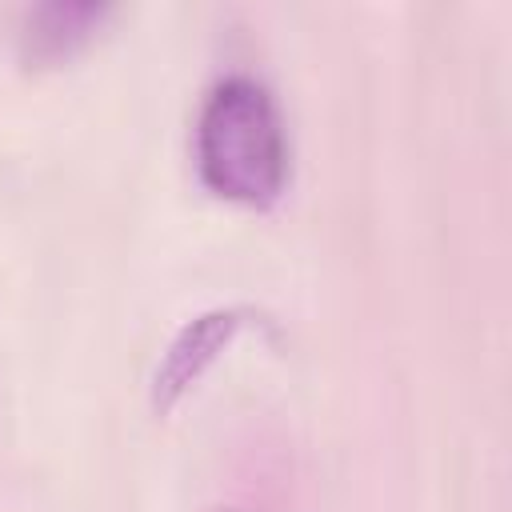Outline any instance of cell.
Returning <instances> with one entry per match:
<instances>
[{"instance_id":"7a4b0ae2","label":"cell","mask_w":512,"mask_h":512,"mask_svg":"<svg viewBox=\"0 0 512 512\" xmlns=\"http://www.w3.org/2000/svg\"><path fill=\"white\" fill-rule=\"evenodd\" d=\"M248 320H252L248 308H208L196 320H188L172 336L164 360L156 364V376H152V408L156 412H172L188 396V388H196V380L220 360V352L232 348V340L240 336V328Z\"/></svg>"},{"instance_id":"3957f363","label":"cell","mask_w":512,"mask_h":512,"mask_svg":"<svg viewBox=\"0 0 512 512\" xmlns=\"http://www.w3.org/2000/svg\"><path fill=\"white\" fill-rule=\"evenodd\" d=\"M108 16L104 4H44L28 16L24 32V52L28 60H60L72 48H80L100 20Z\"/></svg>"},{"instance_id":"277c9868","label":"cell","mask_w":512,"mask_h":512,"mask_svg":"<svg viewBox=\"0 0 512 512\" xmlns=\"http://www.w3.org/2000/svg\"><path fill=\"white\" fill-rule=\"evenodd\" d=\"M216 512H236V508H216Z\"/></svg>"},{"instance_id":"6da1fadb","label":"cell","mask_w":512,"mask_h":512,"mask_svg":"<svg viewBox=\"0 0 512 512\" xmlns=\"http://www.w3.org/2000/svg\"><path fill=\"white\" fill-rule=\"evenodd\" d=\"M196 172L220 200L268 208L288 184V140L272 92L252 76H224L196 116Z\"/></svg>"}]
</instances>
